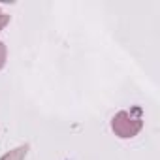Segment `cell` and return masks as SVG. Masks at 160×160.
<instances>
[{
    "label": "cell",
    "instance_id": "277c9868",
    "mask_svg": "<svg viewBox=\"0 0 160 160\" xmlns=\"http://www.w3.org/2000/svg\"><path fill=\"white\" fill-rule=\"evenodd\" d=\"M10 23V15H6V13H2V12H0V30H2L6 25Z\"/></svg>",
    "mask_w": 160,
    "mask_h": 160
},
{
    "label": "cell",
    "instance_id": "3957f363",
    "mask_svg": "<svg viewBox=\"0 0 160 160\" xmlns=\"http://www.w3.org/2000/svg\"><path fill=\"white\" fill-rule=\"evenodd\" d=\"M6 55H8V51H6V43H4V42H0V70H2L4 64H6Z\"/></svg>",
    "mask_w": 160,
    "mask_h": 160
},
{
    "label": "cell",
    "instance_id": "7a4b0ae2",
    "mask_svg": "<svg viewBox=\"0 0 160 160\" xmlns=\"http://www.w3.org/2000/svg\"><path fill=\"white\" fill-rule=\"evenodd\" d=\"M27 151H28V145H21V147H17V149H13V151L6 152L0 160H25Z\"/></svg>",
    "mask_w": 160,
    "mask_h": 160
},
{
    "label": "cell",
    "instance_id": "6da1fadb",
    "mask_svg": "<svg viewBox=\"0 0 160 160\" xmlns=\"http://www.w3.org/2000/svg\"><path fill=\"white\" fill-rule=\"evenodd\" d=\"M111 128L119 138H134V136H138L139 130L143 128L141 109L132 108L130 111H119L111 121Z\"/></svg>",
    "mask_w": 160,
    "mask_h": 160
}]
</instances>
